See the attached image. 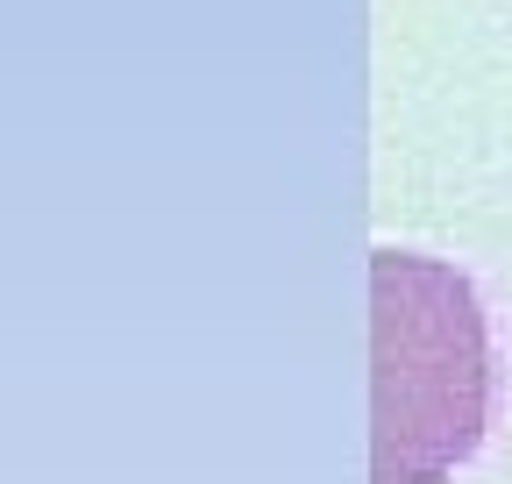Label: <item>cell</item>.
Here are the masks:
<instances>
[{"instance_id":"obj_1","label":"cell","mask_w":512,"mask_h":484,"mask_svg":"<svg viewBox=\"0 0 512 484\" xmlns=\"http://www.w3.org/2000/svg\"><path fill=\"white\" fill-rule=\"evenodd\" d=\"M491 420V328L477 285L434 257H370V484H434Z\"/></svg>"}]
</instances>
